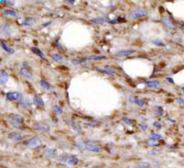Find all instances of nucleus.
<instances>
[{
    "label": "nucleus",
    "mask_w": 184,
    "mask_h": 168,
    "mask_svg": "<svg viewBox=\"0 0 184 168\" xmlns=\"http://www.w3.org/2000/svg\"><path fill=\"white\" fill-rule=\"evenodd\" d=\"M7 121L13 128L20 129L23 124V117L19 114H10L7 117Z\"/></svg>",
    "instance_id": "obj_1"
},
{
    "label": "nucleus",
    "mask_w": 184,
    "mask_h": 168,
    "mask_svg": "<svg viewBox=\"0 0 184 168\" xmlns=\"http://www.w3.org/2000/svg\"><path fill=\"white\" fill-rule=\"evenodd\" d=\"M32 129L36 131L48 133L51 131V126L46 122H34L32 124Z\"/></svg>",
    "instance_id": "obj_2"
},
{
    "label": "nucleus",
    "mask_w": 184,
    "mask_h": 168,
    "mask_svg": "<svg viewBox=\"0 0 184 168\" xmlns=\"http://www.w3.org/2000/svg\"><path fill=\"white\" fill-rule=\"evenodd\" d=\"M147 14H148V13L146 12V10L135 9V10H132V11L129 13V18L132 19V20H136V19L145 17V16H146Z\"/></svg>",
    "instance_id": "obj_3"
},
{
    "label": "nucleus",
    "mask_w": 184,
    "mask_h": 168,
    "mask_svg": "<svg viewBox=\"0 0 184 168\" xmlns=\"http://www.w3.org/2000/svg\"><path fill=\"white\" fill-rule=\"evenodd\" d=\"M27 67H28V64H27V62L25 61L24 63V65H23L22 68L20 69V74L23 77H24V78L29 79V80H32V79L33 78V75H32V71L29 70Z\"/></svg>",
    "instance_id": "obj_4"
},
{
    "label": "nucleus",
    "mask_w": 184,
    "mask_h": 168,
    "mask_svg": "<svg viewBox=\"0 0 184 168\" xmlns=\"http://www.w3.org/2000/svg\"><path fill=\"white\" fill-rule=\"evenodd\" d=\"M41 146V140L38 137H33L28 140L27 142V147L31 149H35Z\"/></svg>",
    "instance_id": "obj_5"
},
{
    "label": "nucleus",
    "mask_w": 184,
    "mask_h": 168,
    "mask_svg": "<svg viewBox=\"0 0 184 168\" xmlns=\"http://www.w3.org/2000/svg\"><path fill=\"white\" fill-rule=\"evenodd\" d=\"M85 149L90 151V152H94V153H100L102 152V148L98 144H96L95 142L89 141L85 144Z\"/></svg>",
    "instance_id": "obj_6"
},
{
    "label": "nucleus",
    "mask_w": 184,
    "mask_h": 168,
    "mask_svg": "<svg viewBox=\"0 0 184 168\" xmlns=\"http://www.w3.org/2000/svg\"><path fill=\"white\" fill-rule=\"evenodd\" d=\"M5 97L9 101H19L23 99V94L19 92H10L5 94Z\"/></svg>",
    "instance_id": "obj_7"
},
{
    "label": "nucleus",
    "mask_w": 184,
    "mask_h": 168,
    "mask_svg": "<svg viewBox=\"0 0 184 168\" xmlns=\"http://www.w3.org/2000/svg\"><path fill=\"white\" fill-rule=\"evenodd\" d=\"M161 22L163 23V24L164 25L165 28H167L168 30H173L174 29V24H173L172 20L168 17V16H164L161 19Z\"/></svg>",
    "instance_id": "obj_8"
},
{
    "label": "nucleus",
    "mask_w": 184,
    "mask_h": 168,
    "mask_svg": "<svg viewBox=\"0 0 184 168\" xmlns=\"http://www.w3.org/2000/svg\"><path fill=\"white\" fill-rule=\"evenodd\" d=\"M43 155L49 158H57L58 157V151L55 148H48L43 151Z\"/></svg>",
    "instance_id": "obj_9"
},
{
    "label": "nucleus",
    "mask_w": 184,
    "mask_h": 168,
    "mask_svg": "<svg viewBox=\"0 0 184 168\" xmlns=\"http://www.w3.org/2000/svg\"><path fill=\"white\" fill-rule=\"evenodd\" d=\"M7 138L14 142H18V141H21V140L24 139V137L23 134L18 133V132H11V133H9V135L7 136Z\"/></svg>",
    "instance_id": "obj_10"
},
{
    "label": "nucleus",
    "mask_w": 184,
    "mask_h": 168,
    "mask_svg": "<svg viewBox=\"0 0 184 168\" xmlns=\"http://www.w3.org/2000/svg\"><path fill=\"white\" fill-rule=\"evenodd\" d=\"M91 23L95 24H104V23H110V20L107 17H104V16H100V17H95L91 19Z\"/></svg>",
    "instance_id": "obj_11"
},
{
    "label": "nucleus",
    "mask_w": 184,
    "mask_h": 168,
    "mask_svg": "<svg viewBox=\"0 0 184 168\" xmlns=\"http://www.w3.org/2000/svg\"><path fill=\"white\" fill-rule=\"evenodd\" d=\"M135 52H136L135 50H122L117 52L116 56L117 57H127V56L132 55Z\"/></svg>",
    "instance_id": "obj_12"
},
{
    "label": "nucleus",
    "mask_w": 184,
    "mask_h": 168,
    "mask_svg": "<svg viewBox=\"0 0 184 168\" xmlns=\"http://www.w3.org/2000/svg\"><path fill=\"white\" fill-rule=\"evenodd\" d=\"M20 106L24 109H30L31 106H32V102L28 98L24 97L20 101Z\"/></svg>",
    "instance_id": "obj_13"
},
{
    "label": "nucleus",
    "mask_w": 184,
    "mask_h": 168,
    "mask_svg": "<svg viewBox=\"0 0 184 168\" xmlns=\"http://www.w3.org/2000/svg\"><path fill=\"white\" fill-rule=\"evenodd\" d=\"M8 77H9V74H8L7 71L5 70L1 71V73H0V84L2 85H5L8 80Z\"/></svg>",
    "instance_id": "obj_14"
},
{
    "label": "nucleus",
    "mask_w": 184,
    "mask_h": 168,
    "mask_svg": "<svg viewBox=\"0 0 184 168\" xmlns=\"http://www.w3.org/2000/svg\"><path fill=\"white\" fill-rule=\"evenodd\" d=\"M146 85H147V86L151 87V88L157 89V88L160 87L161 83H160V81H158V80H150V81H146Z\"/></svg>",
    "instance_id": "obj_15"
},
{
    "label": "nucleus",
    "mask_w": 184,
    "mask_h": 168,
    "mask_svg": "<svg viewBox=\"0 0 184 168\" xmlns=\"http://www.w3.org/2000/svg\"><path fill=\"white\" fill-rule=\"evenodd\" d=\"M97 70L101 73H103V74L109 75H116L117 72L114 70V69L109 68H97Z\"/></svg>",
    "instance_id": "obj_16"
},
{
    "label": "nucleus",
    "mask_w": 184,
    "mask_h": 168,
    "mask_svg": "<svg viewBox=\"0 0 184 168\" xmlns=\"http://www.w3.org/2000/svg\"><path fill=\"white\" fill-rule=\"evenodd\" d=\"M33 102L37 107H43L44 106V102H43L42 98L40 97L39 95H34L33 97Z\"/></svg>",
    "instance_id": "obj_17"
},
{
    "label": "nucleus",
    "mask_w": 184,
    "mask_h": 168,
    "mask_svg": "<svg viewBox=\"0 0 184 168\" xmlns=\"http://www.w3.org/2000/svg\"><path fill=\"white\" fill-rule=\"evenodd\" d=\"M32 51L34 54H36L37 56H39L41 58H43V59H46V56H45V54L43 53V52L41 51V50H40L39 48H37V47H32Z\"/></svg>",
    "instance_id": "obj_18"
},
{
    "label": "nucleus",
    "mask_w": 184,
    "mask_h": 168,
    "mask_svg": "<svg viewBox=\"0 0 184 168\" xmlns=\"http://www.w3.org/2000/svg\"><path fill=\"white\" fill-rule=\"evenodd\" d=\"M79 163V160L78 158L76 157V156H75V155H73V156H70L69 160H68V165H70V166H74V165H76L77 164Z\"/></svg>",
    "instance_id": "obj_19"
},
{
    "label": "nucleus",
    "mask_w": 184,
    "mask_h": 168,
    "mask_svg": "<svg viewBox=\"0 0 184 168\" xmlns=\"http://www.w3.org/2000/svg\"><path fill=\"white\" fill-rule=\"evenodd\" d=\"M1 47H2V49L5 50V51H7V53L12 54V53H14V50L13 49H11V48H10L9 46H8L4 41H1Z\"/></svg>",
    "instance_id": "obj_20"
},
{
    "label": "nucleus",
    "mask_w": 184,
    "mask_h": 168,
    "mask_svg": "<svg viewBox=\"0 0 184 168\" xmlns=\"http://www.w3.org/2000/svg\"><path fill=\"white\" fill-rule=\"evenodd\" d=\"M69 123H70V125H71V128H72V129H74L75 131H76V132H81V131H82V129H81L80 125L77 124L76 121H69Z\"/></svg>",
    "instance_id": "obj_21"
},
{
    "label": "nucleus",
    "mask_w": 184,
    "mask_h": 168,
    "mask_svg": "<svg viewBox=\"0 0 184 168\" xmlns=\"http://www.w3.org/2000/svg\"><path fill=\"white\" fill-rule=\"evenodd\" d=\"M3 14L7 16H12V17H15V16L17 15L16 12L13 9H5L3 11Z\"/></svg>",
    "instance_id": "obj_22"
},
{
    "label": "nucleus",
    "mask_w": 184,
    "mask_h": 168,
    "mask_svg": "<svg viewBox=\"0 0 184 168\" xmlns=\"http://www.w3.org/2000/svg\"><path fill=\"white\" fill-rule=\"evenodd\" d=\"M85 63H86V58H74V59H71V64L73 65L85 64Z\"/></svg>",
    "instance_id": "obj_23"
},
{
    "label": "nucleus",
    "mask_w": 184,
    "mask_h": 168,
    "mask_svg": "<svg viewBox=\"0 0 184 168\" xmlns=\"http://www.w3.org/2000/svg\"><path fill=\"white\" fill-rule=\"evenodd\" d=\"M40 85H41V86L45 90H49L51 89V85L49 84V82L44 80V79H41V80L40 81Z\"/></svg>",
    "instance_id": "obj_24"
},
{
    "label": "nucleus",
    "mask_w": 184,
    "mask_h": 168,
    "mask_svg": "<svg viewBox=\"0 0 184 168\" xmlns=\"http://www.w3.org/2000/svg\"><path fill=\"white\" fill-rule=\"evenodd\" d=\"M51 58L55 62H60V61H62V59H63V58L61 57V55H59L58 53H52Z\"/></svg>",
    "instance_id": "obj_25"
},
{
    "label": "nucleus",
    "mask_w": 184,
    "mask_h": 168,
    "mask_svg": "<svg viewBox=\"0 0 184 168\" xmlns=\"http://www.w3.org/2000/svg\"><path fill=\"white\" fill-rule=\"evenodd\" d=\"M150 166H151V164L148 163V162H140L136 165V167L137 168H147Z\"/></svg>",
    "instance_id": "obj_26"
},
{
    "label": "nucleus",
    "mask_w": 184,
    "mask_h": 168,
    "mask_svg": "<svg viewBox=\"0 0 184 168\" xmlns=\"http://www.w3.org/2000/svg\"><path fill=\"white\" fill-rule=\"evenodd\" d=\"M53 109H54V112H55L57 115H61L62 113H63V109H62L59 105H58V104H56Z\"/></svg>",
    "instance_id": "obj_27"
},
{
    "label": "nucleus",
    "mask_w": 184,
    "mask_h": 168,
    "mask_svg": "<svg viewBox=\"0 0 184 168\" xmlns=\"http://www.w3.org/2000/svg\"><path fill=\"white\" fill-rule=\"evenodd\" d=\"M33 19L32 18H31V17H28V18H26L25 20H24V22L23 23V24L24 25H26V26H30V25H32L33 24Z\"/></svg>",
    "instance_id": "obj_28"
},
{
    "label": "nucleus",
    "mask_w": 184,
    "mask_h": 168,
    "mask_svg": "<svg viewBox=\"0 0 184 168\" xmlns=\"http://www.w3.org/2000/svg\"><path fill=\"white\" fill-rule=\"evenodd\" d=\"M70 156H68V155H63V156H62L59 158V161H60L61 163H63V164L68 163V160H69V158H70Z\"/></svg>",
    "instance_id": "obj_29"
},
{
    "label": "nucleus",
    "mask_w": 184,
    "mask_h": 168,
    "mask_svg": "<svg viewBox=\"0 0 184 168\" xmlns=\"http://www.w3.org/2000/svg\"><path fill=\"white\" fill-rule=\"evenodd\" d=\"M150 138L154 139V140H158L162 138V135H160V134H158V133H152L151 135H150Z\"/></svg>",
    "instance_id": "obj_30"
},
{
    "label": "nucleus",
    "mask_w": 184,
    "mask_h": 168,
    "mask_svg": "<svg viewBox=\"0 0 184 168\" xmlns=\"http://www.w3.org/2000/svg\"><path fill=\"white\" fill-rule=\"evenodd\" d=\"M147 144H148V146H150V147H156L158 145L157 141L154 139H152V138L147 140Z\"/></svg>",
    "instance_id": "obj_31"
},
{
    "label": "nucleus",
    "mask_w": 184,
    "mask_h": 168,
    "mask_svg": "<svg viewBox=\"0 0 184 168\" xmlns=\"http://www.w3.org/2000/svg\"><path fill=\"white\" fill-rule=\"evenodd\" d=\"M90 59H93V60H100V59H104L105 58V56H96V55H93V56H90L89 57Z\"/></svg>",
    "instance_id": "obj_32"
},
{
    "label": "nucleus",
    "mask_w": 184,
    "mask_h": 168,
    "mask_svg": "<svg viewBox=\"0 0 184 168\" xmlns=\"http://www.w3.org/2000/svg\"><path fill=\"white\" fill-rule=\"evenodd\" d=\"M135 102L137 104L138 106L140 107H143L144 105H145V102H144V100H142V99H139V98H136V100H135Z\"/></svg>",
    "instance_id": "obj_33"
},
{
    "label": "nucleus",
    "mask_w": 184,
    "mask_h": 168,
    "mask_svg": "<svg viewBox=\"0 0 184 168\" xmlns=\"http://www.w3.org/2000/svg\"><path fill=\"white\" fill-rule=\"evenodd\" d=\"M152 43L154 44V45H156V46H161V47L164 46V42H163L162 41H160V40H154V41H152Z\"/></svg>",
    "instance_id": "obj_34"
},
{
    "label": "nucleus",
    "mask_w": 184,
    "mask_h": 168,
    "mask_svg": "<svg viewBox=\"0 0 184 168\" xmlns=\"http://www.w3.org/2000/svg\"><path fill=\"white\" fill-rule=\"evenodd\" d=\"M3 31L5 35H9V32H10L9 25H5V26H3Z\"/></svg>",
    "instance_id": "obj_35"
},
{
    "label": "nucleus",
    "mask_w": 184,
    "mask_h": 168,
    "mask_svg": "<svg viewBox=\"0 0 184 168\" xmlns=\"http://www.w3.org/2000/svg\"><path fill=\"white\" fill-rule=\"evenodd\" d=\"M15 1L16 0H5V4H7V6H14V4H15Z\"/></svg>",
    "instance_id": "obj_36"
},
{
    "label": "nucleus",
    "mask_w": 184,
    "mask_h": 168,
    "mask_svg": "<svg viewBox=\"0 0 184 168\" xmlns=\"http://www.w3.org/2000/svg\"><path fill=\"white\" fill-rule=\"evenodd\" d=\"M123 121H124L125 123H127V124H132L133 123V121H132V120L131 119H129V118H123Z\"/></svg>",
    "instance_id": "obj_37"
},
{
    "label": "nucleus",
    "mask_w": 184,
    "mask_h": 168,
    "mask_svg": "<svg viewBox=\"0 0 184 168\" xmlns=\"http://www.w3.org/2000/svg\"><path fill=\"white\" fill-rule=\"evenodd\" d=\"M153 125H154V127L156 128V129H161V128H162V124H161L160 122H158V121H154Z\"/></svg>",
    "instance_id": "obj_38"
},
{
    "label": "nucleus",
    "mask_w": 184,
    "mask_h": 168,
    "mask_svg": "<svg viewBox=\"0 0 184 168\" xmlns=\"http://www.w3.org/2000/svg\"><path fill=\"white\" fill-rule=\"evenodd\" d=\"M139 127H140V129H141L143 131H147V126H146V124H139Z\"/></svg>",
    "instance_id": "obj_39"
},
{
    "label": "nucleus",
    "mask_w": 184,
    "mask_h": 168,
    "mask_svg": "<svg viewBox=\"0 0 184 168\" xmlns=\"http://www.w3.org/2000/svg\"><path fill=\"white\" fill-rule=\"evenodd\" d=\"M177 102L178 104H184V100L182 99V98H178Z\"/></svg>",
    "instance_id": "obj_40"
},
{
    "label": "nucleus",
    "mask_w": 184,
    "mask_h": 168,
    "mask_svg": "<svg viewBox=\"0 0 184 168\" xmlns=\"http://www.w3.org/2000/svg\"><path fill=\"white\" fill-rule=\"evenodd\" d=\"M68 3H69L70 5H73L74 2H75V0H68Z\"/></svg>",
    "instance_id": "obj_41"
},
{
    "label": "nucleus",
    "mask_w": 184,
    "mask_h": 168,
    "mask_svg": "<svg viewBox=\"0 0 184 168\" xmlns=\"http://www.w3.org/2000/svg\"><path fill=\"white\" fill-rule=\"evenodd\" d=\"M167 80H168V81H170L171 84H173V83H174V82H173V80H172V79H171V78H169V77H168V78H167Z\"/></svg>",
    "instance_id": "obj_42"
},
{
    "label": "nucleus",
    "mask_w": 184,
    "mask_h": 168,
    "mask_svg": "<svg viewBox=\"0 0 184 168\" xmlns=\"http://www.w3.org/2000/svg\"><path fill=\"white\" fill-rule=\"evenodd\" d=\"M51 22H49V23H47V24H43V25H42V26H43V27L47 26V25H48V24H51Z\"/></svg>",
    "instance_id": "obj_43"
},
{
    "label": "nucleus",
    "mask_w": 184,
    "mask_h": 168,
    "mask_svg": "<svg viewBox=\"0 0 184 168\" xmlns=\"http://www.w3.org/2000/svg\"><path fill=\"white\" fill-rule=\"evenodd\" d=\"M181 91H182L183 93H184V86H183V87H181Z\"/></svg>",
    "instance_id": "obj_44"
}]
</instances>
